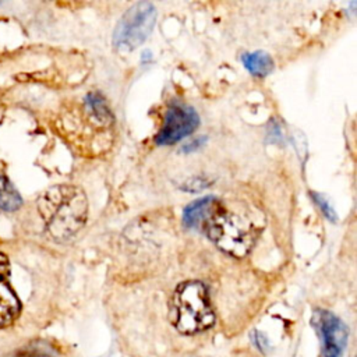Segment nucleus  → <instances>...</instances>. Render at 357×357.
I'll return each instance as SVG.
<instances>
[{
    "instance_id": "nucleus-8",
    "label": "nucleus",
    "mask_w": 357,
    "mask_h": 357,
    "mask_svg": "<svg viewBox=\"0 0 357 357\" xmlns=\"http://www.w3.org/2000/svg\"><path fill=\"white\" fill-rule=\"evenodd\" d=\"M220 202L215 197H204L188 204L183 212V223L190 229H199L206 225Z\"/></svg>"
},
{
    "instance_id": "nucleus-3",
    "label": "nucleus",
    "mask_w": 357,
    "mask_h": 357,
    "mask_svg": "<svg viewBox=\"0 0 357 357\" xmlns=\"http://www.w3.org/2000/svg\"><path fill=\"white\" fill-rule=\"evenodd\" d=\"M211 241L230 257H245L255 244L254 225L240 213L225 209L220 204L204 226Z\"/></svg>"
},
{
    "instance_id": "nucleus-7",
    "label": "nucleus",
    "mask_w": 357,
    "mask_h": 357,
    "mask_svg": "<svg viewBox=\"0 0 357 357\" xmlns=\"http://www.w3.org/2000/svg\"><path fill=\"white\" fill-rule=\"evenodd\" d=\"M21 310L20 300L10 284V264L6 255L0 254V328L15 321Z\"/></svg>"
},
{
    "instance_id": "nucleus-10",
    "label": "nucleus",
    "mask_w": 357,
    "mask_h": 357,
    "mask_svg": "<svg viewBox=\"0 0 357 357\" xmlns=\"http://www.w3.org/2000/svg\"><path fill=\"white\" fill-rule=\"evenodd\" d=\"M85 107L88 110V113L92 116V119L99 123L100 126H110L113 121V114L109 109V106L106 105L105 99L96 93V92H91L85 96Z\"/></svg>"
},
{
    "instance_id": "nucleus-12",
    "label": "nucleus",
    "mask_w": 357,
    "mask_h": 357,
    "mask_svg": "<svg viewBox=\"0 0 357 357\" xmlns=\"http://www.w3.org/2000/svg\"><path fill=\"white\" fill-rule=\"evenodd\" d=\"M311 197L314 198V201H315V204L321 208V211H322V213L329 219V220H332V222H335L336 220V213H335V211H333V208L331 206V204L324 198V195H321V194H317V192H312L311 194Z\"/></svg>"
},
{
    "instance_id": "nucleus-13",
    "label": "nucleus",
    "mask_w": 357,
    "mask_h": 357,
    "mask_svg": "<svg viewBox=\"0 0 357 357\" xmlns=\"http://www.w3.org/2000/svg\"><path fill=\"white\" fill-rule=\"evenodd\" d=\"M211 183L206 181V178H191L190 181H187L183 188H185L187 191H198V190H202V188H206Z\"/></svg>"
},
{
    "instance_id": "nucleus-4",
    "label": "nucleus",
    "mask_w": 357,
    "mask_h": 357,
    "mask_svg": "<svg viewBox=\"0 0 357 357\" xmlns=\"http://www.w3.org/2000/svg\"><path fill=\"white\" fill-rule=\"evenodd\" d=\"M156 22V8L152 3L139 1L131 6L119 20L112 43L117 50L131 52L151 35Z\"/></svg>"
},
{
    "instance_id": "nucleus-11",
    "label": "nucleus",
    "mask_w": 357,
    "mask_h": 357,
    "mask_svg": "<svg viewBox=\"0 0 357 357\" xmlns=\"http://www.w3.org/2000/svg\"><path fill=\"white\" fill-rule=\"evenodd\" d=\"M22 204V199L15 190V187L11 184V181L0 174V209L13 212L18 209Z\"/></svg>"
},
{
    "instance_id": "nucleus-15",
    "label": "nucleus",
    "mask_w": 357,
    "mask_h": 357,
    "mask_svg": "<svg viewBox=\"0 0 357 357\" xmlns=\"http://www.w3.org/2000/svg\"><path fill=\"white\" fill-rule=\"evenodd\" d=\"M20 357H49V356L45 353H28V354L20 356Z\"/></svg>"
},
{
    "instance_id": "nucleus-14",
    "label": "nucleus",
    "mask_w": 357,
    "mask_h": 357,
    "mask_svg": "<svg viewBox=\"0 0 357 357\" xmlns=\"http://www.w3.org/2000/svg\"><path fill=\"white\" fill-rule=\"evenodd\" d=\"M204 141H205V138H202V139H201V138H199V139H197V141H194V142H192V144H188V145H187V146H184V148H183V151H184V152H188V151H192V149H194V148H198V146H199V145H201V144H202V142H204Z\"/></svg>"
},
{
    "instance_id": "nucleus-1",
    "label": "nucleus",
    "mask_w": 357,
    "mask_h": 357,
    "mask_svg": "<svg viewBox=\"0 0 357 357\" xmlns=\"http://www.w3.org/2000/svg\"><path fill=\"white\" fill-rule=\"evenodd\" d=\"M38 211L49 236L57 241H64L78 233L86 222V195L79 187L59 184L39 197Z\"/></svg>"
},
{
    "instance_id": "nucleus-5",
    "label": "nucleus",
    "mask_w": 357,
    "mask_h": 357,
    "mask_svg": "<svg viewBox=\"0 0 357 357\" xmlns=\"http://www.w3.org/2000/svg\"><path fill=\"white\" fill-rule=\"evenodd\" d=\"M199 124L197 112L184 103H172L165 114L163 124L155 137L158 145H173L191 132Z\"/></svg>"
},
{
    "instance_id": "nucleus-6",
    "label": "nucleus",
    "mask_w": 357,
    "mask_h": 357,
    "mask_svg": "<svg viewBox=\"0 0 357 357\" xmlns=\"http://www.w3.org/2000/svg\"><path fill=\"white\" fill-rule=\"evenodd\" d=\"M312 325L321 335L324 357H342L347 343V328L342 319L329 311L317 310Z\"/></svg>"
},
{
    "instance_id": "nucleus-9",
    "label": "nucleus",
    "mask_w": 357,
    "mask_h": 357,
    "mask_svg": "<svg viewBox=\"0 0 357 357\" xmlns=\"http://www.w3.org/2000/svg\"><path fill=\"white\" fill-rule=\"evenodd\" d=\"M244 67L255 77L264 78L273 70V60L272 57L265 52H252V53H244L243 57Z\"/></svg>"
},
{
    "instance_id": "nucleus-2",
    "label": "nucleus",
    "mask_w": 357,
    "mask_h": 357,
    "mask_svg": "<svg viewBox=\"0 0 357 357\" xmlns=\"http://www.w3.org/2000/svg\"><path fill=\"white\" fill-rule=\"evenodd\" d=\"M170 319L183 335H195L213 325L215 314L204 283L190 280L176 289L170 304Z\"/></svg>"
}]
</instances>
